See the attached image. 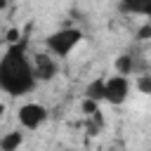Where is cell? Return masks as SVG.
I'll list each match as a JSON object with an SVG mask.
<instances>
[{
    "instance_id": "6da1fadb",
    "label": "cell",
    "mask_w": 151,
    "mask_h": 151,
    "mask_svg": "<svg viewBox=\"0 0 151 151\" xmlns=\"http://www.w3.org/2000/svg\"><path fill=\"white\" fill-rule=\"evenodd\" d=\"M35 85L38 80L33 76V64L26 54V45L24 42L9 45V50L0 59V90L12 97H21L33 92Z\"/></svg>"
},
{
    "instance_id": "7a4b0ae2",
    "label": "cell",
    "mask_w": 151,
    "mask_h": 151,
    "mask_svg": "<svg viewBox=\"0 0 151 151\" xmlns=\"http://www.w3.org/2000/svg\"><path fill=\"white\" fill-rule=\"evenodd\" d=\"M83 40V31L80 28H61V31H54L47 35L45 45L50 50V54L54 57H68Z\"/></svg>"
},
{
    "instance_id": "3957f363",
    "label": "cell",
    "mask_w": 151,
    "mask_h": 151,
    "mask_svg": "<svg viewBox=\"0 0 151 151\" xmlns=\"http://www.w3.org/2000/svg\"><path fill=\"white\" fill-rule=\"evenodd\" d=\"M130 97V78L125 76H111V78H104V99L113 106L123 104L125 99Z\"/></svg>"
},
{
    "instance_id": "277c9868",
    "label": "cell",
    "mask_w": 151,
    "mask_h": 151,
    "mask_svg": "<svg viewBox=\"0 0 151 151\" xmlns=\"http://www.w3.org/2000/svg\"><path fill=\"white\" fill-rule=\"evenodd\" d=\"M19 125L21 127H26V130H38L45 120H47V109L42 106V104H24L21 109H19Z\"/></svg>"
},
{
    "instance_id": "5b68a950",
    "label": "cell",
    "mask_w": 151,
    "mask_h": 151,
    "mask_svg": "<svg viewBox=\"0 0 151 151\" xmlns=\"http://www.w3.org/2000/svg\"><path fill=\"white\" fill-rule=\"evenodd\" d=\"M33 64V76L38 83H45V80H52L57 76V64L50 54H35V59L31 61Z\"/></svg>"
},
{
    "instance_id": "8992f818",
    "label": "cell",
    "mask_w": 151,
    "mask_h": 151,
    "mask_svg": "<svg viewBox=\"0 0 151 151\" xmlns=\"http://www.w3.org/2000/svg\"><path fill=\"white\" fill-rule=\"evenodd\" d=\"M118 5L127 14H139V17L151 14V0H118Z\"/></svg>"
},
{
    "instance_id": "52a82bcc",
    "label": "cell",
    "mask_w": 151,
    "mask_h": 151,
    "mask_svg": "<svg viewBox=\"0 0 151 151\" xmlns=\"http://www.w3.org/2000/svg\"><path fill=\"white\" fill-rule=\"evenodd\" d=\"M21 144H24V132L12 130V132H7V134L0 139V151H17Z\"/></svg>"
},
{
    "instance_id": "ba28073f",
    "label": "cell",
    "mask_w": 151,
    "mask_h": 151,
    "mask_svg": "<svg viewBox=\"0 0 151 151\" xmlns=\"http://www.w3.org/2000/svg\"><path fill=\"white\" fill-rule=\"evenodd\" d=\"M85 99H92V101H101L104 99V78H94L87 87H85Z\"/></svg>"
},
{
    "instance_id": "9c48e42d",
    "label": "cell",
    "mask_w": 151,
    "mask_h": 151,
    "mask_svg": "<svg viewBox=\"0 0 151 151\" xmlns=\"http://www.w3.org/2000/svg\"><path fill=\"white\" fill-rule=\"evenodd\" d=\"M132 71H134V59L130 54H120L116 59V73L127 78V76H132Z\"/></svg>"
},
{
    "instance_id": "30bf717a",
    "label": "cell",
    "mask_w": 151,
    "mask_h": 151,
    "mask_svg": "<svg viewBox=\"0 0 151 151\" xmlns=\"http://www.w3.org/2000/svg\"><path fill=\"white\" fill-rule=\"evenodd\" d=\"M137 90H139L142 94H149V92H151V76H146V73L137 76Z\"/></svg>"
},
{
    "instance_id": "8fae6325",
    "label": "cell",
    "mask_w": 151,
    "mask_h": 151,
    "mask_svg": "<svg viewBox=\"0 0 151 151\" xmlns=\"http://www.w3.org/2000/svg\"><path fill=\"white\" fill-rule=\"evenodd\" d=\"M83 111L90 116V113L99 111V104H97V101H92V99H83Z\"/></svg>"
},
{
    "instance_id": "7c38bea8",
    "label": "cell",
    "mask_w": 151,
    "mask_h": 151,
    "mask_svg": "<svg viewBox=\"0 0 151 151\" xmlns=\"http://www.w3.org/2000/svg\"><path fill=\"white\" fill-rule=\"evenodd\" d=\"M149 33H151V26H149V24H144V26H142V31H139V40H146V38H149Z\"/></svg>"
},
{
    "instance_id": "4fadbf2b",
    "label": "cell",
    "mask_w": 151,
    "mask_h": 151,
    "mask_svg": "<svg viewBox=\"0 0 151 151\" xmlns=\"http://www.w3.org/2000/svg\"><path fill=\"white\" fill-rule=\"evenodd\" d=\"M7 40H9L12 45H14V42H19V31H17V28H12V31L7 33Z\"/></svg>"
},
{
    "instance_id": "5bb4252c",
    "label": "cell",
    "mask_w": 151,
    "mask_h": 151,
    "mask_svg": "<svg viewBox=\"0 0 151 151\" xmlns=\"http://www.w3.org/2000/svg\"><path fill=\"white\" fill-rule=\"evenodd\" d=\"M2 113H5V104L0 101V116H2Z\"/></svg>"
}]
</instances>
